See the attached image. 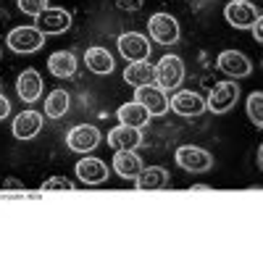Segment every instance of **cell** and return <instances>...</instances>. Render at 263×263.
Masks as SVG:
<instances>
[{
	"label": "cell",
	"mask_w": 263,
	"mask_h": 263,
	"mask_svg": "<svg viewBox=\"0 0 263 263\" xmlns=\"http://www.w3.org/2000/svg\"><path fill=\"white\" fill-rule=\"evenodd\" d=\"M71 190H74V184L63 177H53L48 182H42V192H71Z\"/></svg>",
	"instance_id": "obj_26"
},
{
	"label": "cell",
	"mask_w": 263,
	"mask_h": 263,
	"mask_svg": "<svg viewBox=\"0 0 263 263\" xmlns=\"http://www.w3.org/2000/svg\"><path fill=\"white\" fill-rule=\"evenodd\" d=\"M184 79V63L179 55H163L156 66V84L163 90H177Z\"/></svg>",
	"instance_id": "obj_2"
},
{
	"label": "cell",
	"mask_w": 263,
	"mask_h": 263,
	"mask_svg": "<svg viewBox=\"0 0 263 263\" xmlns=\"http://www.w3.org/2000/svg\"><path fill=\"white\" fill-rule=\"evenodd\" d=\"M84 63L92 74H111L114 71V58L105 48H90L84 53Z\"/></svg>",
	"instance_id": "obj_22"
},
{
	"label": "cell",
	"mask_w": 263,
	"mask_h": 263,
	"mask_svg": "<svg viewBox=\"0 0 263 263\" xmlns=\"http://www.w3.org/2000/svg\"><path fill=\"white\" fill-rule=\"evenodd\" d=\"M248 116L255 126H263V92H253L248 98Z\"/></svg>",
	"instance_id": "obj_24"
},
{
	"label": "cell",
	"mask_w": 263,
	"mask_h": 263,
	"mask_svg": "<svg viewBox=\"0 0 263 263\" xmlns=\"http://www.w3.org/2000/svg\"><path fill=\"white\" fill-rule=\"evenodd\" d=\"M135 184L142 192H158V190H166L171 184V177L163 166H147V168L142 166V171L135 177Z\"/></svg>",
	"instance_id": "obj_12"
},
{
	"label": "cell",
	"mask_w": 263,
	"mask_h": 263,
	"mask_svg": "<svg viewBox=\"0 0 263 263\" xmlns=\"http://www.w3.org/2000/svg\"><path fill=\"white\" fill-rule=\"evenodd\" d=\"M77 177L84 182V184H103L108 179V166L100 161V158H92L87 156L77 163Z\"/></svg>",
	"instance_id": "obj_15"
},
{
	"label": "cell",
	"mask_w": 263,
	"mask_h": 263,
	"mask_svg": "<svg viewBox=\"0 0 263 263\" xmlns=\"http://www.w3.org/2000/svg\"><path fill=\"white\" fill-rule=\"evenodd\" d=\"M177 163L190 171V174H203L213 166V158H211V153L203 150V147H195V145H182L177 150Z\"/></svg>",
	"instance_id": "obj_5"
},
{
	"label": "cell",
	"mask_w": 263,
	"mask_h": 263,
	"mask_svg": "<svg viewBox=\"0 0 263 263\" xmlns=\"http://www.w3.org/2000/svg\"><path fill=\"white\" fill-rule=\"evenodd\" d=\"M42 129V116L37 111H24L13 119V137L16 140H32Z\"/></svg>",
	"instance_id": "obj_16"
},
{
	"label": "cell",
	"mask_w": 263,
	"mask_h": 263,
	"mask_svg": "<svg viewBox=\"0 0 263 263\" xmlns=\"http://www.w3.org/2000/svg\"><path fill=\"white\" fill-rule=\"evenodd\" d=\"M142 142V132L137 126H114L108 132V145L114 150H135Z\"/></svg>",
	"instance_id": "obj_14"
},
{
	"label": "cell",
	"mask_w": 263,
	"mask_h": 263,
	"mask_svg": "<svg viewBox=\"0 0 263 263\" xmlns=\"http://www.w3.org/2000/svg\"><path fill=\"white\" fill-rule=\"evenodd\" d=\"M224 16H227V21L234 29H250L260 18L258 8L253 3H248V0H232V3L224 8Z\"/></svg>",
	"instance_id": "obj_6"
},
{
	"label": "cell",
	"mask_w": 263,
	"mask_h": 263,
	"mask_svg": "<svg viewBox=\"0 0 263 263\" xmlns=\"http://www.w3.org/2000/svg\"><path fill=\"white\" fill-rule=\"evenodd\" d=\"M250 29H253V34H255V40H258V42H263V21H260V18L255 21V24H253Z\"/></svg>",
	"instance_id": "obj_28"
},
{
	"label": "cell",
	"mask_w": 263,
	"mask_h": 263,
	"mask_svg": "<svg viewBox=\"0 0 263 263\" xmlns=\"http://www.w3.org/2000/svg\"><path fill=\"white\" fill-rule=\"evenodd\" d=\"M135 100L140 105L147 108L150 116H163L168 111V98L166 90L158 84H145V87H135Z\"/></svg>",
	"instance_id": "obj_3"
},
{
	"label": "cell",
	"mask_w": 263,
	"mask_h": 263,
	"mask_svg": "<svg viewBox=\"0 0 263 263\" xmlns=\"http://www.w3.org/2000/svg\"><path fill=\"white\" fill-rule=\"evenodd\" d=\"M174 111H177L179 116H187V119H192V116H200L203 111H205V100L197 95V92H190V90H182V92H177L171 98V103H168Z\"/></svg>",
	"instance_id": "obj_13"
},
{
	"label": "cell",
	"mask_w": 263,
	"mask_h": 263,
	"mask_svg": "<svg viewBox=\"0 0 263 263\" xmlns=\"http://www.w3.org/2000/svg\"><path fill=\"white\" fill-rule=\"evenodd\" d=\"M6 184H8V187H13V190H24V187H21V184H18V182H13V179H8V182H6Z\"/></svg>",
	"instance_id": "obj_29"
},
{
	"label": "cell",
	"mask_w": 263,
	"mask_h": 263,
	"mask_svg": "<svg viewBox=\"0 0 263 263\" xmlns=\"http://www.w3.org/2000/svg\"><path fill=\"white\" fill-rule=\"evenodd\" d=\"M119 53L132 61V63H137V61H147L150 58V42L145 34L140 32H126L119 37Z\"/></svg>",
	"instance_id": "obj_7"
},
{
	"label": "cell",
	"mask_w": 263,
	"mask_h": 263,
	"mask_svg": "<svg viewBox=\"0 0 263 263\" xmlns=\"http://www.w3.org/2000/svg\"><path fill=\"white\" fill-rule=\"evenodd\" d=\"M218 69H221L224 74H229L232 79H242V77H250L253 71V63L245 53L239 50H224L221 55H218Z\"/></svg>",
	"instance_id": "obj_11"
},
{
	"label": "cell",
	"mask_w": 263,
	"mask_h": 263,
	"mask_svg": "<svg viewBox=\"0 0 263 263\" xmlns=\"http://www.w3.org/2000/svg\"><path fill=\"white\" fill-rule=\"evenodd\" d=\"M16 92H18V98L24 100V103H34L42 95V77L34 69L21 71V77L16 82Z\"/></svg>",
	"instance_id": "obj_18"
},
{
	"label": "cell",
	"mask_w": 263,
	"mask_h": 263,
	"mask_svg": "<svg viewBox=\"0 0 263 263\" xmlns=\"http://www.w3.org/2000/svg\"><path fill=\"white\" fill-rule=\"evenodd\" d=\"M66 111H69V92L66 90H53L45 100V114L50 119H61L66 116Z\"/></svg>",
	"instance_id": "obj_23"
},
{
	"label": "cell",
	"mask_w": 263,
	"mask_h": 263,
	"mask_svg": "<svg viewBox=\"0 0 263 263\" xmlns=\"http://www.w3.org/2000/svg\"><path fill=\"white\" fill-rule=\"evenodd\" d=\"M66 145H69L74 153H90L100 145V129L92 126V124H82V126H74L66 137Z\"/></svg>",
	"instance_id": "obj_10"
},
{
	"label": "cell",
	"mask_w": 263,
	"mask_h": 263,
	"mask_svg": "<svg viewBox=\"0 0 263 263\" xmlns=\"http://www.w3.org/2000/svg\"><path fill=\"white\" fill-rule=\"evenodd\" d=\"M239 98V87L234 82H221L211 90V98L205 100V108H211V114H227L229 108Z\"/></svg>",
	"instance_id": "obj_9"
},
{
	"label": "cell",
	"mask_w": 263,
	"mask_h": 263,
	"mask_svg": "<svg viewBox=\"0 0 263 263\" xmlns=\"http://www.w3.org/2000/svg\"><path fill=\"white\" fill-rule=\"evenodd\" d=\"M124 82L132 87H145V84H156V66L147 61H137L129 63L124 71Z\"/></svg>",
	"instance_id": "obj_19"
},
{
	"label": "cell",
	"mask_w": 263,
	"mask_h": 263,
	"mask_svg": "<svg viewBox=\"0 0 263 263\" xmlns=\"http://www.w3.org/2000/svg\"><path fill=\"white\" fill-rule=\"evenodd\" d=\"M48 69L58 79H71L77 74V55L69 50H58L48 58Z\"/></svg>",
	"instance_id": "obj_20"
},
{
	"label": "cell",
	"mask_w": 263,
	"mask_h": 263,
	"mask_svg": "<svg viewBox=\"0 0 263 263\" xmlns=\"http://www.w3.org/2000/svg\"><path fill=\"white\" fill-rule=\"evenodd\" d=\"M34 21L42 34H61L71 27V13L63 8H45L42 13L34 16Z\"/></svg>",
	"instance_id": "obj_8"
},
{
	"label": "cell",
	"mask_w": 263,
	"mask_h": 263,
	"mask_svg": "<svg viewBox=\"0 0 263 263\" xmlns=\"http://www.w3.org/2000/svg\"><path fill=\"white\" fill-rule=\"evenodd\" d=\"M150 119H153V116L147 114V108L140 105L137 100L124 103V105L119 108V121H121L124 126H137V129H142V126H147Z\"/></svg>",
	"instance_id": "obj_21"
},
{
	"label": "cell",
	"mask_w": 263,
	"mask_h": 263,
	"mask_svg": "<svg viewBox=\"0 0 263 263\" xmlns=\"http://www.w3.org/2000/svg\"><path fill=\"white\" fill-rule=\"evenodd\" d=\"M6 42H8V48L13 53L27 55V53H37L42 45H45V34H42L37 27H16L13 32H8Z\"/></svg>",
	"instance_id": "obj_1"
},
{
	"label": "cell",
	"mask_w": 263,
	"mask_h": 263,
	"mask_svg": "<svg viewBox=\"0 0 263 263\" xmlns=\"http://www.w3.org/2000/svg\"><path fill=\"white\" fill-rule=\"evenodd\" d=\"M114 168H116V174L121 179H135L137 174L142 171V158L137 156L135 150H116Z\"/></svg>",
	"instance_id": "obj_17"
},
{
	"label": "cell",
	"mask_w": 263,
	"mask_h": 263,
	"mask_svg": "<svg viewBox=\"0 0 263 263\" xmlns=\"http://www.w3.org/2000/svg\"><path fill=\"white\" fill-rule=\"evenodd\" d=\"M147 32H150V37L156 42H161V45H174V42L179 40V24H177V18L168 16V13L150 16Z\"/></svg>",
	"instance_id": "obj_4"
},
{
	"label": "cell",
	"mask_w": 263,
	"mask_h": 263,
	"mask_svg": "<svg viewBox=\"0 0 263 263\" xmlns=\"http://www.w3.org/2000/svg\"><path fill=\"white\" fill-rule=\"evenodd\" d=\"M8 114H11V103H8L3 95H0V119H6Z\"/></svg>",
	"instance_id": "obj_27"
},
{
	"label": "cell",
	"mask_w": 263,
	"mask_h": 263,
	"mask_svg": "<svg viewBox=\"0 0 263 263\" xmlns=\"http://www.w3.org/2000/svg\"><path fill=\"white\" fill-rule=\"evenodd\" d=\"M16 3H18L21 13H27V16H32V18L48 8V0H16Z\"/></svg>",
	"instance_id": "obj_25"
}]
</instances>
